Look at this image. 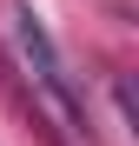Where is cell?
Masks as SVG:
<instances>
[{
  "label": "cell",
  "mask_w": 139,
  "mask_h": 146,
  "mask_svg": "<svg viewBox=\"0 0 139 146\" xmlns=\"http://www.w3.org/2000/svg\"><path fill=\"white\" fill-rule=\"evenodd\" d=\"M13 40H20V66H27V80H33V93H40V106L53 113L66 133H80V139H86V106H80V86L66 80V66H60V53H53V40H46L40 13L27 7V0L13 7Z\"/></svg>",
  "instance_id": "cell-1"
}]
</instances>
